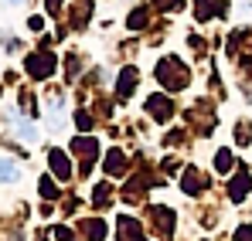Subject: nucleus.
Returning <instances> with one entry per match:
<instances>
[{
	"instance_id": "1",
	"label": "nucleus",
	"mask_w": 252,
	"mask_h": 241,
	"mask_svg": "<svg viewBox=\"0 0 252 241\" xmlns=\"http://www.w3.org/2000/svg\"><path fill=\"white\" fill-rule=\"evenodd\" d=\"M0 180H17V166L10 160H0Z\"/></svg>"
},
{
	"instance_id": "2",
	"label": "nucleus",
	"mask_w": 252,
	"mask_h": 241,
	"mask_svg": "<svg viewBox=\"0 0 252 241\" xmlns=\"http://www.w3.org/2000/svg\"><path fill=\"white\" fill-rule=\"evenodd\" d=\"M51 163H55V170H58L62 177H68V160H65L62 153H51Z\"/></svg>"
},
{
	"instance_id": "3",
	"label": "nucleus",
	"mask_w": 252,
	"mask_h": 241,
	"mask_svg": "<svg viewBox=\"0 0 252 241\" xmlns=\"http://www.w3.org/2000/svg\"><path fill=\"white\" fill-rule=\"evenodd\" d=\"M232 166V157L228 153H218V170H228Z\"/></svg>"
},
{
	"instance_id": "4",
	"label": "nucleus",
	"mask_w": 252,
	"mask_h": 241,
	"mask_svg": "<svg viewBox=\"0 0 252 241\" xmlns=\"http://www.w3.org/2000/svg\"><path fill=\"white\" fill-rule=\"evenodd\" d=\"M10 3H21V0H10Z\"/></svg>"
}]
</instances>
